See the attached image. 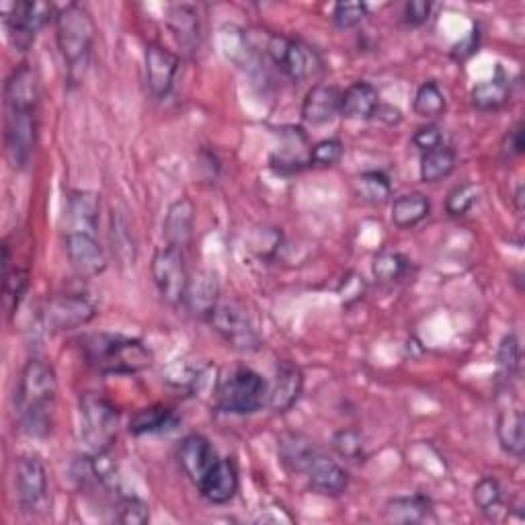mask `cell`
Returning a JSON list of instances; mask_svg holds the SVG:
<instances>
[{
  "instance_id": "1",
  "label": "cell",
  "mask_w": 525,
  "mask_h": 525,
  "mask_svg": "<svg viewBox=\"0 0 525 525\" xmlns=\"http://www.w3.org/2000/svg\"><path fill=\"white\" fill-rule=\"evenodd\" d=\"M56 394L58 378L54 368L42 359H29L15 392L19 423L29 437H46L52 431Z\"/></svg>"
},
{
  "instance_id": "2",
  "label": "cell",
  "mask_w": 525,
  "mask_h": 525,
  "mask_svg": "<svg viewBox=\"0 0 525 525\" xmlns=\"http://www.w3.org/2000/svg\"><path fill=\"white\" fill-rule=\"evenodd\" d=\"M89 366L99 374H138L152 366L154 355L144 341L119 333H91L80 339Z\"/></svg>"
},
{
  "instance_id": "3",
  "label": "cell",
  "mask_w": 525,
  "mask_h": 525,
  "mask_svg": "<svg viewBox=\"0 0 525 525\" xmlns=\"http://www.w3.org/2000/svg\"><path fill=\"white\" fill-rule=\"evenodd\" d=\"M56 42L60 56L68 68L70 80H80L89 66L91 50L97 37V25L89 9L70 3L56 11Z\"/></svg>"
},
{
  "instance_id": "4",
  "label": "cell",
  "mask_w": 525,
  "mask_h": 525,
  "mask_svg": "<svg viewBox=\"0 0 525 525\" xmlns=\"http://www.w3.org/2000/svg\"><path fill=\"white\" fill-rule=\"evenodd\" d=\"M267 380L249 368H238L216 392V407L228 415H253L267 405Z\"/></svg>"
},
{
  "instance_id": "5",
  "label": "cell",
  "mask_w": 525,
  "mask_h": 525,
  "mask_svg": "<svg viewBox=\"0 0 525 525\" xmlns=\"http://www.w3.org/2000/svg\"><path fill=\"white\" fill-rule=\"evenodd\" d=\"M80 437L97 452H109L117 437L119 413L113 402L101 394L87 392L80 396Z\"/></svg>"
},
{
  "instance_id": "6",
  "label": "cell",
  "mask_w": 525,
  "mask_h": 525,
  "mask_svg": "<svg viewBox=\"0 0 525 525\" xmlns=\"http://www.w3.org/2000/svg\"><path fill=\"white\" fill-rule=\"evenodd\" d=\"M150 273L163 302L173 308L183 306L191 279L185 263V253L171 245L160 247L152 257Z\"/></svg>"
},
{
  "instance_id": "7",
  "label": "cell",
  "mask_w": 525,
  "mask_h": 525,
  "mask_svg": "<svg viewBox=\"0 0 525 525\" xmlns=\"http://www.w3.org/2000/svg\"><path fill=\"white\" fill-rule=\"evenodd\" d=\"M267 54L273 64L288 78H292L294 83H302V80L312 78L322 70V60L316 50L288 35H269Z\"/></svg>"
},
{
  "instance_id": "8",
  "label": "cell",
  "mask_w": 525,
  "mask_h": 525,
  "mask_svg": "<svg viewBox=\"0 0 525 525\" xmlns=\"http://www.w3.org/2000/svg\"><path fill=\"white\" fill-rule=\"evenodd\" d=\"M5 148L15 169H25L35 152L37 142V109L5 105Z\"/></svg>"
},
{
  "instance_id": "9",
  "label": "cell",
  "mask_w": 525,
  "mask_h": 525,
  "mask_svg": "<svg viewBox=\"0 0 525 525\" xmlns=\"http://www.w3.org/2000/svg\"><path fill=\"white\" fill-rule=\"evenodd\" d=\"M214 331L236 351L251 353L261 347V337L253 325L249 312L238 302H222L210 316Z\"/></svg>"
},
{
  "instance_id": "10",
  "label": "cell",
  "mask_w": 525,
  "mask_h": 525,
  "mask_svg": "<svg viewBox=\"0 0 525 525\" xmlns=\"http://www.w3.org/2000/svg\"><path fill=\"white\" fill-rule=\"evenodd\" d=\"M52 17H56L54 7L50 3H42V0H19V3L11 5L5 15V25L13 48L17 52L31 50L37 33L50 23Z\"/></svg>"
},
{
  "instance_id": "11",
  "label": "cell",
  "mask_w": 525,
  "mask_h": 525,
  "mask_svg": "<svg viewBox=\"0 0 525 525\" xmlns=\"http://www.w3.org/2000/svg\"><path fill=\"white\" fill-rule=\"evenodd\" d=\"M97 306L95 302L78 292L56 294L46 302L44 320L52 331H74L80 327H87L95 318Z\"/></svg>"
},
{
  "instance_id": "12",
  "label": "cell",
  "mask_w": 525,
  "mask_h": 525,
  "mask_svg": "<svg viewBox=\"0 0 525 525\" xmlns=\"http://www.w3.org/2000/svg\"><path fill=\"white\" fill-rule=\"evenodd\" d=\"M15 495L19 507L27 513L42 509L48 501V472L37 456H21L15 462Z\"/></svg>"
},
{
  "instance_id": "13",
  "label": "cell",
  "mask_w": 525,
  "mask_h": 525,
  "mask_svg": "<svg viewBox=\"0 0 525 525\" xmlns=\"http://www.w3.org/2000/svg\"><path fill=\"white\" fill-rule=\"evenodd\" d=\"M64 249L70 265L83 277H97L107 269V255L97 234L66 232Z\"/></svg>"
},
{
  "instance_id": "14",
  "label": "cell",
  "mask_w": 525,
  "mask_h": 525,
  "mask_svg": "<svg viewBox=\"0 0 525 525\" xmlns=\"http://www.w3.org/2000/svg\"><path fill=\"white\" fill-rule=\"evenodd\" d=\"M146 85L156 99H165L173 91L181 60L163 44H148L146 54Z\"/></svg>"
},
{
  "instance_id": "15",
  "label": "cell",
  "mask_w": 525,
  "mask_h": 525,
  "mask_svg": "<svg viewBox=\"0 0 525 525\" xmlns=\"http://www.w3.org/2000/svg\"><path fill=\"white\" fill-rule=\"evenodd\" d=\"M304 390V374L292 361H279L267 390V407L275 415L288 413Z\"/></svg>"
},
{
  "instance_id": "16",
  "label": "cell",
  "mask_w": 525,
  "mask_h": 525,
  "mask_svg": "<svg viewBox=\"0 0 525 525\" xmlns=\"http://www.w3.org/2000/svg\"><path fill=\"white\" fill-rule=\"evenodd\" d=\"M177 460L185 476L195 484V487H199L220 458L208 437L199 435V433H191L183 437V441L179 443Z\"/></svg>"
},
{
  "instance_id": "17",
  "label": "cell",
  "mask_w": 525,
  "mask_h": 525,
  "mask_svg": "<svg viewBox=\"0 0 525 525\" xmlns=\"http://www.w3.org/2000/svg\"><path fill=\"white\" fill-rule=\"evenodd\" d=\"M220 304V281L214 271H197L189 279L183 306L199 320H210Z\"/></svg>"
},
{
  "instance_id": "18",
  "label": "cell",
  "mask_w": 525,
  "mask_h": 525,
  "mask_svg": "<svg viewBox=\"0 0 525 525\" xmlns=\"http://www.w3.org/2000/svg\"><path fill=\"white\" fill-rule=\"evenodd\" d=\"M238 487H240V474L236 462L232 458H220L197 489L208 503L226 505L236 497Z\"/></svg>"
},
{
  "instance_id": "19",
  "label": "cell",
  "mask_w": 525,
  "mask_h": 525,
  "mask_svg": "<svg viewBox=\"0 0 525 525\" xmlns=\"http://www.w3.org/2000/svg\"><path fill=\"white\" fill-rule=\"evenodd\" d=\"M66 232H89L97 234L99 214H101V195L95 191L76 189L66 201Z\"/></svg>"
},
{
  "instance_id": "20",
  "label": "cell",
  "mask_w": 525,
  "mask_h": 525,
  "mask_svg": "<svg viewBox=\"0 0 525 525\" xmlns=\"http://www.w3.org/2000/svg\"><path fill=\"white\" fill-rule=\"evenodd\" d=\"M341 95L343 91L335 85H314L304 97L302 119L312 126L329 124V121L341 115Z\"/></svg>"
},
{
  "instance_id": "21",
  "label": "cell",
  "mask_w": 525,
  "mask_h": 525,
  "mask_svg": "<svg viewBox=\"0 0 525 525\" xmlns=\"http://www.w3.org/2000/svg\"><path fill=\"white\" fill-rule=\"evenodd\" d=\"M308 487L322 497H341L349 487V472L335 460L320 454L306 472Z\"/></svg>"
},
{
  "instance_id": "22",
  "label": "cell",
  "mask_w": 525,
  "mask_h": 525,
  "mask_svg": "<svg viewBox=\"0 0 525 525\" xmlns=\"http://www.w3.org/2000/svg\"><path fill=\"white\" fill-rule=\"evenodd\" d=\"M281 146L271 156L269 165L279 173H298L308 167V138L302 128H286L279 132Z\"/></svg>"
},
{
  "instance_id": "23",
  "label": "cell",
  "mask_w": 525,
  "mask_h": 525,
  "mask_svg": "<svg viewBox=\"0 0 525 525\" xmlns=\"http://www.w3.org/2000/svg\"><path fill=\"white\" fill-rule=\"evenodd\" d=\"M193 228H195V204L187 195H183L169 206L165 218L163 232L167 245L185 251V247H189L193 240Z\"/></svg>"
},
{
  "instance_id": "24",
  "label": "cell",
  "mask_w": 525,
  "mask_h": 525,
  "mask_svg": "<svg viewBox=\"0 0 525 525\" xmlns=\"http://www.w3.org/2000/svg\"><path fill=\"white\" fill-rule=\"evenodd\" d=\"M279 460L292 474H306L312 462L322 454L316 443L302 433H284L277 439Z\"/></svg>"
},
{
  "instance_id": "25",
  "label": "cell",
  "mask_w": 525,
  "mask_h": 525,
  "mask_svg": "<svg viewBox=\"0 0 525 525\" xmlns=\"http://www.w3.org/2000/svg\"><path fill=\"white\" fill-rule=\"evenodd\" d=\"M39 103V78L29 62L19 64L5 83V105L35 107Z\"/></svg>"
},
{
  "instance_id": "26",
  "label": "cell",
  "mask_w": 525,
  "mask_h": 525,
  "mask_svg": "<svg viewBox=\"0 0 525 525\" xmlns=\"http://www.w3.org/2000/svg\"><path fill=\"white\" fill-rule=\"evenodd\" d=\"M380 103L378 89L368 80H357L341 95V115L345 119H372Z\"/></svg>"
},
{
  "instance_id": "27",
  "label": "cell",
  "mask_w": 525,
  "mask_h": 525,
  "mask_svg": "<svg viewBox=\"0 0 525 525\" xmlns=\"http://www.w3.org/2000/svg\"><path fill=\"white\" fill-rule=\"evenodd\" d=\"M433 513V503L425 495H405V497H394L384 507V517L390 523L398 525H413L429 519Z\"/></svg>"
},
{
  "instance_id": "28",
  "label": "cell",
  "mask_w": 525,
  "mask_h": 525,
  "mask_svg": "<svg viewBox=\"0 0 525 525\" xmlns=\"http://www.w3.org/2000/svg\"><path fill=\"white\" fill-rule=\"evenodd\" d=\"M511 83L505 70L499 66L495 76L489 80H480L470 91V101L480 111H495L509 101Z\"/></svg>"
},
{
  "instance_id": "29",
  "label": "cell",
  "mask_w": 525,
  "mask_h": 525,
  "mask_svg": "<svg viewBox=\"0 0 525 525\" xmlns=\"http://www.w3.org/2000/svg\"><path fill=\"white\" fill-rule=\"evenodd\" d=\"M181 419L177 413L165 405H152L142 411H138L130 419V433L136 437L142 435H160V433H169L177 429Z\"/></svg>"
},
{
  "instance_id": "30",
  "label": "cell",
  "mask_w": 525,
  "mask_h": 525,
  "mask_svg": "<svg viewBox=\"0 0 525 525\" xmlns=\"http://www.w3.org/2000/svg\"><path fill=\"white\" fill-rule=\"evenodd\" d=\"M497 437L501 448L521 460L523 452H525V421H523V413L517 407H509L503 409L497 417Z\"/></svg>"
},
{
  "instance_id": "31",
  "label": "cell",
  "mask_w": 525,
  "mask_h": 525,
  "mask_svg": "<svg viewBox=\"0 0 525 525\" xmlns=\"http://www.w3.org/2000/svg\"><path fill=\"white\" fill-rule=\"evenodd\" d=\"M169 29L173 31L177 44L185 52H195L199 46V15L191 5H173L167 15Z\"/></svg>"
},
{
  "instance_id": "32",
  "label": "cell",
  "mask_w": 525,
  "mask_h": 525,
  "mask_svg": "<svg viewBox=\"0 0 525 525\" xmlns=\"http://www.w3.org/2000/svg\"><path fill=\"white\" fill-rule=\"evenodd\" d=\"M431 214V201L425 193H405L392 201L390 218L398 228H413Z\"/></svg>"
},
{
  "instance_id": "33",
  "label": "cell",
  "mask_w": 525,
  "mask_h": 525,
  "mask_svg": "<svg viewBox=\"0 0 525 525\" xmlns=\"http://www.w3.org/2000/svg\"><path fill=\"white\" fill-rule=\"evenodd\" d=\"M458 154L452 146L441 144L437 148H431L421 154V165H419V177L423 183H437L450 177L456 169Z\"/></svg>"
},
{
  "instance_id": "34",
  "label": "cell",
  "mask_w": 525,
  "mask_h": 525,
  "mask_svg": "<svg viewBox=\"0 0 525 525\" xmlns=\"http://www.w3.org/2000/svg\"><path fill=\"white\" fill-rule=\"evenodd\" d=\"M109 238L113 255L121 265H134L136 261V238L130 220L124 212L113 210L109 218Z\"/></svg>"
},
{
  "instance_id": "35",
  "label": "cell",
  "mask_w": 525,
  "mask_h": 525,
  "mask_svg": "<svg viewBox=\"0 0 525 525\" xmlns=\"http://www.w3.org/2000/svg\"><path fill=\"white\" fill-rule=\"evenodd\" d=\"M355 193L359 199L368 201L372 206H382L392 197V183L382 171H366L353 181Z\"/></svg>"
},
{
  "instance_id": "36",
  "label": "cell",
  "mask_w": 525,
  "mask_h": 525,
  "mask_svg": "<svg viewBox=\"0 0 525 525\" xmlns=\"http://www.w3.org/2000/svg\"><path fill=\"white\" fill-rule=\"evenodd\" d=\"M413 109L423 119H435L446 111V95H443L437 80H425L419 85L413 101Z\"/></svg>"
},
{
  "instance_id": "37",
  "label": "cell",
  "mask_w": 525,
  "mask_h": 525,
  "mask_svg": "<svg viewBox=\"0 0 525 525\" xmlns=\"http://www.w3.org/2000/svg\"><path fill=\"white\" fill-rule=\"evenodd\" d=\"M409 271V259L398 251H380L372 261V273L382 284H394Z\"/></svg>"
},
{
  "instance_id": "38",
  "label": "cell",
  "mask_w": 525,
  "mask_h": 525,
  "mask_svg": "<svg viewBox=\"0 0 525 525\" xmlns=\"http://www.w3.org/2000/svg\"><path fill=\"white\" fill-rule=\"evenodd\" d=\"M474 505L487 515H493L503 505V489L495 476H482L472 489Z\"/></svg>"
},
{
  "instance_id": "39",
  "label": "cell",
  "mask_w": 525,
  "mask_h": 525,
  "mask_svg": "<svg viewBox=\"0 0 525 525\" xmlns=\"http://www.w3.org/2000/svg\"><path fill=\"white\" fill-rule=\"evenodd\" d=\"M345 154V144L339 138H325L310 146L308 152V167L327 169L335 167Z\"/></svg>"
},
{
  "instance_id": "40",
  "label": "cell",
  "mask_w": 525,
  "mask_h": 525,
  "mask_svg": "<svg viewBox=\"0 0 525 525\" xmlns=\"http://www.w3.org/2000/svg\"><path fill=\"white\" fill-rule=\"evenodd\" d=\"M5 253V275H3V288H5V300L9 306V312H15V308H19V302L27 290V273L21 269L11 271V259H9V247L5 245L3 249Z\"/></svg>"
},
{
  "instance_id": "41",
  "label": "cell",
  "mask_w": 525,
  "mask_h": 525,
  "mask_svg": "<svg viewBox=\"0 0 525 525\" xmlns=\"http://www.w3.org/2000/svg\"><path fill=\"white\" fill-rule=\"evenodd\" d=\"M333 450L345 460L359 462L363 454H366V441H363V435L359 429L345 427L333 435Z\"/></svg>"
},
{
  "instance_id": "42",
  "label": "cell",
  "mask_w": 525,
  "mask_h": 525,
  "mask_svg": "<svg viewBox=\"0 0 525 525\" xmlns=\"http://www.w3.org/2000/svg\"><path fill=\"white\" fill-rule=\"evenodd\" d=\"M478 197H480V189L474 183H460L448 193L446 212L454 218L466 216L478 204Z\"/></svg>"
},
{
  "instance_id": "43",
  "label": "cell",
  "mask_w": 525,
  "mask_h": 525,
  "mask_svg": "<svg viewBox=\"0 0 525 525\" xmlns=\"http://www.w3.org/2000/svg\"><path fill=\"white\" fill-rule=\"evenodd\" d=\"M497 366L503 378H513L517 376L521 368V345L515 333H509L501 339L499 349H497Z\"/></svg>"
},
{
  "instance_id": "44",
  "label": "cell",
  "mask_w": 525,
  "mask_h": 525,
  "mask_svg": "<svg viewBox=\"0 0 525 525\" xmlns=\"http://www.w3.org/2000/svg\"><path fill=\"white\" fill-rule=\"evenodd\" d=\"M115 519L126 525H144L150 521V507L132 495L119 497L115 503Z\"/></svg>"
},
{
  "instance_id": "45",
  "label": "cell",
  "mask_w": 525,
  "mask_h": 525,
  "mask_svg": "<svg viewBox=\"0 0 525 525\" xmlns=\"http://www.w3.org/2000/svg\"><path fill=\"white\" fill-rule=\"evenodd\" d=\"M368 15V5L366 3H337L333 7V23L339 29H355L363 23Z\"/></svg>"
},
{
  "instance_id": "46",
  "label": "cell",
  "mask_w": 525,
  "mask_h": 525,
  "mask_svg": "<svg viewBox=\"0 0 525 525\" xmlns=\"http://www.w3.org/2000/svg\"><path fill=\"white\" fill-rule=\"evenodd\" d=\"M433 11V5L429 0H409L402 7V21H405L407 27H421L429 21Z\"/></svg>"
},
{
  "instance_id": "47",
  "label": "cell",
  "mask_w": 525,
  "mask_h": 525,
  "mask_svg": "<svg viewBox=\"0 0 525 525\" xmlns=\"http://www.w3.org/2000/svg\"><path fill=\"white\" fill-rule=\"evenodd\" d=\"M413 144L421 150V152H427L431 148H437L443 144V132L439 126L435 124H427V126H421L415 134H413Z\"/></svg>"
},
{
  "instance_id": "48",
  "label": "cell",
  "mask_w": 525,
  "mask_h": 525,
  "mask_svg": "<svg viewBox=\"0 0 525 525\" xmlns=\"http://www.w3.org/2000/svg\"><path fill=\"white\" fill-rule=\"evenodd\" d=\"M523 152V124L519 121V124L515 128H511L503 142H501V156L505 160H511L515 156H519Z\"/></svg>"
},
{
  "instance_id": "49",
  "label": "cell",
  "mask_w": 525,
  "mask_h": 525,
  "mask_svg": "<svg viewBox=\"0 0 525 525\" xmlns=\"http://www.w3.org/2000/svg\"><path fill=\"white\" fill-rule=\"evenodd\" d=\"M339 294L343 296V300L347 304L363 298V294H366V281H363L361 275L357 273H349L345 279H343V284L339 288Z\"/></svg>"
},
{
  "instance_id": "50",
  "label": "cell",
  "mask_w": 525,
  "mask_h": 525,
  "mask_svg": "<svg viewBox=\"0 0 525 525\" xmlns=\"http://www.w3.org/2000/svg\"><path fill=\"white\" fill-rule=\"evenodd\" d=\"M476 50H478V29L474 27V29L462 39L460 44H456V46L452 48V58L458 60V62H464V60H468Z\"/></svg>"
},
{
  "instance_id": "51",
  "label": "cell",
  "mask_w": 525,
  "mask_h": 525,
  "mask_svg": "<svg viewBox=\"0 0 525 525\" xmlns=\"http://www.w3.org/2000/svg\"><path fill=\"white\" fill-rule=\"evenodd\" d=\"M277 507H279V505L275 503V505H269V507L261 509V515L257 517V521H259V523H292V521H294V517L288 513V509L281 511V513L277 515V513H275Z\"/></svg>"
},
{
  "instance_id": "52",
  "label": "cell",
  "mask_w": 525,
  "mask_h": 525,
  "mask_svg": "<svg viewBox=\"0 0 525 525\" xmlns=\"http://www.w3.org/2000/svg\"><path fill=\"white\" fill-rule=\"evenodd\" d=\"M374 117H378L380 121H384V124H388V126L400 124V121H402L400 109H396V107H392V105H384V103L378 105V111H376Z\"/></svg>"
}]
</instances>
